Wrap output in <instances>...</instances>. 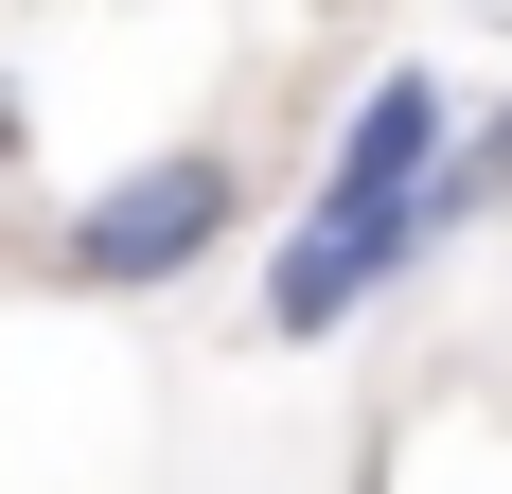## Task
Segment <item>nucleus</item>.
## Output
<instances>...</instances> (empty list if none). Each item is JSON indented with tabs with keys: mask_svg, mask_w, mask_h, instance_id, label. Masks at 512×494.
Here are the masks:
<instances>
[{
	"mask_svg": "<svg viewBox=\"0 0 512 494\" xmlns=\"http://www.w3.org/2000/svg\"><path fill=\"white\" fill-rule=\"evenodd\" d=\"M230 212H248V177H230L212 142H177V159H142V177H106V195L71 212V247H53V265L124 300V283H177V265H212V247H230Z\"/></svg>",
	"mask_w": 512,
	"mask_h": 494,
	"instance_id": "2",
	"label": "nucleus"
},
{
	"mask_svg": "<svg viewBox=\"0 0 512 494\" xmlns=\"http://www.w3.org/2000/svg\"><path fill=\"white\" fill-rule=\"evenodd\" d=\"M424 177H442V71H389V89L354 106V142H336V177H318V230L283 247V336H336L389 265H407V230H424Z\"/></svg>",
	"mask_w": 512,
	"mask_h": 494,
	"instance_id": "1",
	"label": "nucleus"
},
{
	"mask_svg": "<svg viewBox=\"0 0 512 494\" xmlns=\"http://www.w3.org/2000/svg\"><path fill=\"white\" fill-rule=\"evenodd\" d=\"M0 142H18V106H0Z\"/></svg>",
	"mask_w": 512,
	"mask_h": 494,
	"instance_id": "3",
	"label": "nucleus"
}]
</instances>
